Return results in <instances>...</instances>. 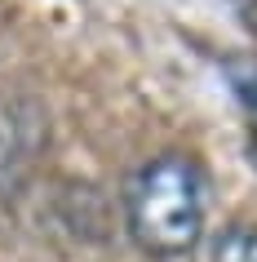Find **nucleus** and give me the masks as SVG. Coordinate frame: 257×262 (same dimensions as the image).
<instances>
[{"label":"nucleus","instance_id":"f03ea898","mask_svg":"<svg viewBox=\"0 0 257 262\" xmlns=\"http://www.w3.org/2000/svg\"><path fill=\"white\" fill-rule=\"evenodd\" d=\"M44 138H49V124L31 102H22V98L0 102V191H14L27 178Z\"/></svg>","mask_w":257,"mask_h":262},{"label":"nucleus","instance_id":"f257e3e1","mask_svg":"<svg viewBox=\"0 0 257 262\" xmlns=\"http://www.w3.org/2000/svg\"><path fill=\"white\" fill-rule=\"evenodd\" d=\"M208 178L195 156L160 151L124 187V227L147 258H186L204 240Z\"/></svg>","mask_w":257,"mask_h":262},{"label":"nucleus","instance_id":"39448f33","mask_svg":"<svg viewBox=\"0 0 257 262\" xmlns=\"http://www.w3.org/2000/svg\"><path fill=\"white\" fill-rule=\"evenodd\" d=\"M235 9H240V14H244V23H248V27L257 31V0H235Z\"/></svg>","mask_w":257,"mask_h":262},{"label":"nucleus","instance_id":"423d86ee","mask_svg":"<svg viewBox=\"0 0 257 262\" xmlns=\"http://www.w3.org/2000/svg\"><path fill=\"white\" fill-rule=\"evenodd\" d=\"M253 151H257V120H253Z\"/></svg>","mask_w":257,"mask_h":262},{"label":"nucleus","instance_id":"20e7f679","mask_svg":"<svg viewBox=\"0 0 257 262\" xmlns=\"http://www.w3.org/2000/svg\"><path fill=\"white\" fill-rule=\"evenodd\" d=\"M222 71H226L230 89H235V98H240L244 107L257 116V54H235L222 62Z\"/></svg>","mask_w":257,"mask_h":262},{"label":"nucleus","instance_id":"7ed1b4c3","mask_svg":"<svg viewBox=\"0 0 257 262\" xmlns=\"http://www.w3.org/2000/svg\"><path fill=\"white\" fill-rule=\"evenodd\" d=\"M208 262H257V227L253 222H230L213 235Z\"/></svg>","mask_w":257,"mask_h":262}]
</instances>
